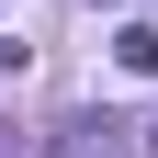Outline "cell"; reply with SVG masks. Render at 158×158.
Here are the masks:
<instances>
[{
    "mask_svg": "<svg viewBox=\"0 0 158 158\" xmlns=\"http://www.w3.org/2000/svg\"><path fill=\"white\" fill-rule=\"evenodd\" d=\"M113 56H124V79H147V68H158V23H124V34H113Z\"/></svg>",
    "mask_w": 158,
    "mask_h": 158,
    "instance_id": "1",
    "label": "cell"
}]
</instances>
